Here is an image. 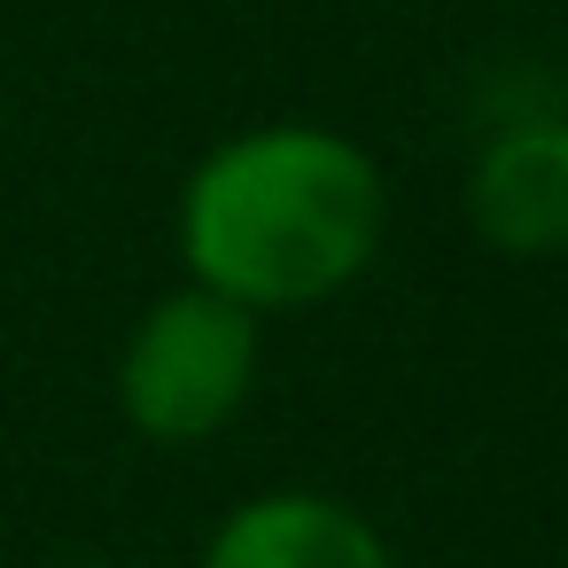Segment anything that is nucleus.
<instances>
[{
    "label": "nucleus",
    "mask_w": 568,
    "mask_h": 568,
    "mask_svg": "<svg viewBox=\"0 0 568 568\" xmlns=\"http://www.w3.org/2000/svg\"><path fill=\"white\" fill-rule=\"evenodd\" d=\"M389 242L382 164L312 118L242 125L203 149L172 203V250L187 281L250 304L257 320L304 312L366 281Z\"/></svg>",
    "instance_id": "f257e3e1"
},
{
    "label": "nucleus",
    "mask_w": 568,
    "mask_h": 568,
    "mask_svg": "<svg viewBox=\"0 0 568 568\" xmlns=\"http://www.w3.org/2000/svg\"><path fill=\"white\" fill-rule=\"evenodd\" d=\"M265 366V320L203 281L156 296L118 351V413L133 436L180 452L242 420Z\"/></svg>",
    "instance_id": "f03ea898"
},
{
    "label": "nucleus",
    "mask_w": 568,
    "mask_h": 568,
    "mask_svg": "<svg viewBox=\"0 0 568 568\" xmlns=\"http://www.w3.org/2000/svg\"><path fill=\"white\" fill-rule=\"evenodd\" d=\"M467 226L514 265L568 257V110L498 125L467 164Z\"/></svg>",
    "instance_id": "7ed1b4c3"
},
{
    "label": "nucleus",
    "mask_w": 568,
    "mask_h": 568,
    "mask_svg": "<svg viewBox=\"0 0 568 568\" xmlns=\"http://www.w3.org/2000/svg\"><path fill=\"white\" fill-rule=\"evenodd\" d=\"M203 568H397L389 537L327 490H257L219 514Z\"/></svg>",
    "instance_id": "20e7f679"
},
{
    "label": "nucleus",
    "mask_w": 568,
    "mask_h": 568,
    "mask_svg": "<svg viewBox=\"0 0 568 568\" xmlns=\"http://www.w3.org/2000/svg\"><path fill=\"white\" fill-rule=\"evenodd\" d=\"M87 568H110V560H87Z\"/></svg>",
    "instance_id": "39448f33"
}]
</instances>
